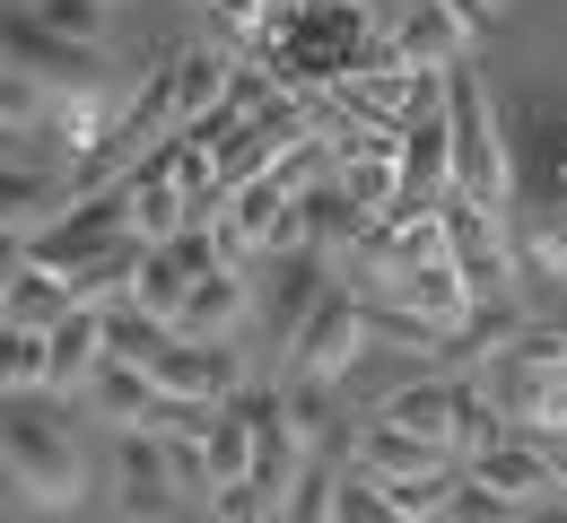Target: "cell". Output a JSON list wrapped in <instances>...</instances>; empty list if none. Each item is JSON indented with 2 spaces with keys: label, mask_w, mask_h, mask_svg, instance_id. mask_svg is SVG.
<instances>
[{
  "label": "cell",
  "mask_w": 567,
  "mask_h": 523,
  "mask_svg": "<svg viewBox=\"0 0 567 523\" xmlns=\"http://www.w3.org/2000/svg\"><path fill=\"white\" fill-rule=\"evenodd\" d=\"M0 471L35 515H62L87 498V446L62 393H0Z\"/></svg>",
  "instance_id": "obj_1"
},
{
  "label": "cell",
  "mask_w": 567,
  "mask_h": 523,
  "mask_svg": "<svg viewBox=\"0 0 567 523\" xmlns=\"http://www.w3.org/2000/svg\"><path fill=\"white\" fill-rule=\"evenodd\" d=\"M481 384H489V401H497L506 428L559 446V462H567V323L559 314H533L489 367H481Z\"/></svg>",
  "instance_id": "obj_2"
},
{
  "label": "cell",
  "mask_w": 567,
  "mask_h": 523,
  "mask_svg": "<svg viewBox=\"0 0 567 523\" xmlns=\"http://www.w3.org/2000/svg\"><path fill=\"white\" fill-rule=\"evenodd\" d=\"M445 123H454V192L445 201H481V210H515V140H506V123H497V96L489 79L472 71V62H454L445 71Z\"/></svg>",
  "instance_id": "obj_3"
},
{
  "label": "cell",
  "mask_w": 567,
  "mask_h": 523,
  "mask_svg": "<svg viewBox=\"0 0 567 523\" xmlns=\"http://www.w3.org/2000/svg\"><path fill=\"white\" fill-rule=\"evenodd\" d=\"M367 297H358L350 280H332L323 297H315V314L297 323V341H288V367L280 375H306V384H350L358 358H367Z\"/></svg>",
  "instance_id": "obj_4"
},
{
  "label": "cell",
  "mask_w": 567,
  "mask_h": 523,
  "mask_svg": "<svg viewBox=\"0 0 567 523\" xmlns=\"http://www.w3.org/2000/svg\"><path fill=\"white\" fill-rule=\"evenodd\" d=\"M0 62H18V71H35L53 96H79V87H105L114 62H105V44H79V35H53L35 9H18V18H0Z\"/></svg>",
  "instance_id": "obj_5"
},
{
  "label": "cell",
  "mask_w": 567,
  "mask_h": 523,
  "mask_svg": "<svg viewBox=\"0 0 567 523\" xmlns=\"http://www.w3.org/2000/svg\"><path fill=\"white\" fill-rule=\"evenodd\" d=\"M506 244H515V289L533 314L567 305V210L559 201H515L506 210Z\"/></svg>",
  "instance_id": "obj_6"
},
{
  "label": "cell",
  "mask_w": 567,
  "mask_h": 523,
  "mask_svg": "<svg viewBox=\"0 0 567 523\" xmlns=\"http://www.w3.org/2000/svg\"><path fill=\"white\" fill-rule=\"evenodd\" d=\"M105 498L123 515H175L184 489H175V453L157 428H114V471H105Z\"/></svg>",
  "instance_id": "obj_7"
},
{
  "label": "cell",
  "mask_w": 567,
  "mask_h": 523,
  "mask_svg": "<svg viewBox=\"0 0 567 523\" xmlns=\"http://www.w3.org/2000/svg\"><path fill=\"white\" fill-rule=\"evenodd\" d=\"M445 244H454V262H463V280H472V297H524L515 289V244H506V219L481 210V201H445Z\"/></svg>",
  "instance_id": "obj_8"
},
{
  "label": "cell",
  "mask_w": 567,
  "mask_h": 523,
  "mask_svg": "<svg viewBox=\"0 0 567 523\" xmlns=\"http://www.w3.org/2000/svg\"><path fill=\"white\" fill-rule=\"evenodd\" d=\"M384 44H393L411 71H454V62H472V27H463L445 0H393V9H384Z\"/></svg>",
  "instance_id": "obj_9"
},
{
  "label": "cell",
  "mask_w": 567,
  "mask_h": 523,
  "mask_svg": "<svg viewBox=\"0 0 567 523\" xmlns=\"http://www.w3.org/2000/svg\"><path fill=\"white\" fill-rule=\"evenodd\" d=\"M166 323H175V332H202V341H236V332H254V262H218V271H202Z\"/></svg>",
  "instance_id": "obj_10"
},
{
  "label": "cell",
  "mask_w": 567,
  "mask_h": 523,
  "mask_svg": "<svg viewBox=\"0 0 567 523\" xmlns=\"http://www.w3.org/2000/svg\"><path fill=\"white\" fill-rule=\"evenodd\" d=\"M123 201H132V227H141V244H166L175 227L193 219V192H184V175L166 166V149H148V157H132L123 175Z\"/></svg>",
  "instance_id": "obj_11"
},
{
  "label": "cell",
  "mask_w": 567,
  "mask_h": 523,
  "mask_svg": "<svg viewBox=\"0 0 567 523\" xmlns=\"http://www.w3.org/2000/svg\"><path fill=\"white\" fill-rule=\"evenodd\" d=\"M96 358H105V314H96V305H71V314L44 332V393L79 401L87 375H96Z\"/></svg>",
  "instance_id": "obj_12"
},
{
  "label": "cell",
  "mask_w": 567,
  "mask_h": 523,
  "mask_svg": "<svg viewBox=\"0 0 567 523\" xmlns=\"http://www.w3.org/2000/svg\"><path fill=\"white\" fill-rule=\"evenodd\" d=\"M515 201H559L567 210V114L559 105H533L524 114V149H515Z\"/></svg>",
  "instance_id": "obj_13"
},
{
  "label": "cell",
  "mask_w": 567,
  "mask_h": 523,
  "mask_svg": "<svg viewBox=\"0 0 567 523\" xmlns=\"http://www.w3.org/2000/svg\"><path fill=\"white\" fill-rule=\"evenodd\" d=\"M148 401H157V375L132 367V358H96V375H87V393H79V410H96V419H114V428H141Z\"/></svg>",
  "instance_id": "obj_14"
},
{
  "label": "cell",
  "mask_w": 567,
  "mask_h": 523,
  "mask_svg": "<svg viewBox=\"0 0 567 523\" xmlns=\"http://www.w3.org/2000/svg\"><path fill=\"white\" fill-rule=\"evenodd\" d=\"M96 314H105V349H114V358H132V367H157V349L175 341V332H166V314H148L141 297L96 305Z\"/></svg>",
  "instance_id": "obj_15"
},
{
  "label": "cell",
  "mask_w": 567,
  "mask_h": 523,
  "mask_svg": "<svg viewBox=\"0 0 567 523\" xmlns=\"http://www.w3.org/2000/svg\"><path fill=\"white\" fill-rule=\"evenodd\" d=\"M53 105H62V96H53V87H44L35 71H18V62H0V123H9V132H27V140H44V123H53Z\"/></svg>",
  "instance_id": "obj_16"
},
{
  "label": "cell",
  "mask_w": 567,
  "mask_h": 523,
  "mask_svg": "<svg viewBox=\"0 0 567 523\" xmlns=\"http://www.w3.org/2000/svg\"><path fill=\"white\" fill-rule=\"evenodd\" d=\"M0 393H44V332L0 314Z\"/></svg>",
  "instance_id": "obj_17"
},
{
  "label": "cell",
  "mask_w": 567,
  "mask_h": 523,
  "mask_svg": "<svg viewBox=\"0 0 567 523\" xmlns=\"http://www.w3.org/2000/svg\"><path fill=\"white\" fill-rule=\"evenodd\" d=\"M53 35H79V44H105V27H114V0H27Z\"/></svg>",
  "instance_id": "obj_18"
},
{
  "label": "cell",
  "mask_w": 567,
  "mask_h": 523,
  "mask_svg": "<svg viewBox=\"0 0 567 523\" xmlns=\"http://www.w3.org/2000/svg\"><path fill=\"white\" fill-rule=\"evenodd\" d=\"M18 271H27V236L0 227V305H9V289H18Z\"/></svg>",
  "instance_id": "obj_19"
},
{
  "label": "cell",
  "mask_w": 567,
  "mask_h": 523,
  "mask_svg": "<svg viewBox=\"0 0 567 523\" xmlns=\"http://www.w3.org/2000/svg\"><path fill=\"white\" fill-rule=\"evenodd\" d=\"M445 9H454V18L472 27V35H481V27H497V18H506V0H445Z\"/></svg>",
  "instance_id": "obj_20"
},
{
  "label": "cell",
  "mask_w": 567,
  "mask_h": 523,
  "mask_svg": "<svg viewBox=\"0 0 567 523\" xmlns=\"http://www.w3.org/2000/svg\"><path fill=\"white\" fill-rule=\"evenodd\" d=\"M18 140H27V132H9V123H0V157H9V149H18Z\"/></svg>",
  "instance_id": "obj_21"
}]
</instances>
